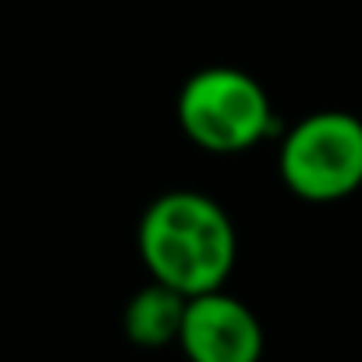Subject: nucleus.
Returning a JSON list of instances; mask_svg holds the SVG:
<instances>
[{"label":"nucleus","mask_w":362,"mask_h":362,"mask_svg":"<svg viewBox=\"0 0 362 362\" xmlns=\"http://www.w3.org/2000/svg\"><path fill=\"white\" fill-rule=\"evenodd\" d=\"M177 124L192 146L235 156L270 139L277 114L267 89L249 71L214 64L185 78L177 93Z\"/></svg>","instance_id":"f03ea898"},{"label":"nucleus","mask_w":362,"mask_h":362,"mask_svg":"<svg viewBox=\"0 0 362 362\" xmlns=\"http://www.w3.org/2000/svg\"><path fill=\"white\" fill-rule=\"evenodd\" d=\"M135 242L149 277L185 298L224 288L238 256V235L228 210L196 189L156 196L139 221Z\"/></svg>","instance_id":"f257e3e1"},{"label":"nucleus","mask_w":362,"mask_h":362,"mask_svg":"<svg viewBox=\"0 0 362 362\" xmlns=\"http://www.w3.org/2000/svg\"><path fill=\"white\" fill-rule=\"evenodd\" d=\"M185 305H189V298L181 291H174L160 281H149L124 305V316H121L124 337L139 348L177 344L181 323H185Z\"/></svg>","instance_id":"39448f33"},{"label":"nucleus","mask_w":362,"mask_h":362,"mask_svg":"<svg viewBox=\"0 0 362 362\" xmlns=\"http://www.w3.org/2000/svg\"><path fill=\"white\" fill-rule=\"evenodd\" d=\"M277 170L302 203H337L362 189V117L316 110L281 135Z\"/></svg>","instance_id":"7ed1b4c3"},{"label":"nucleus","mask_w":362,"mask_h":362,"mask_svg":"<svg viewBox=\"0 0 362 362\" xmlns=\"http://www.w3.org/2000/svg\"><path fill=\"white\" fill-rule=\"evenodd\" d=\"M177 348L189 362H259L263 327L242 298L217 288L189 298Z\"/></svg>","instance_id":"20e7f679"}]
</instances>
